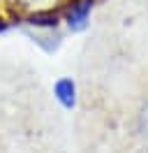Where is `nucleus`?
Here are the masks:
<instances>
[{
	"instance_id": "nucleus-2",
	"label": "nucleus",
	"mask_w": 148,
	"mask_h": 153,
	"mask_svg": "<svg viewBox=\"0 0 148 153\" xmlns=\"http://www.w3.org/2000/svg\"><path fill=\"white\" fill-rule=\"evenodd\" d=\"M56 95H58V100H60L65 107H72L74 105V84L70 79L58 81V84H56Z\"/></svg>"
},
{
	"instance_id": "nucleus-4",
	"label": "nucleus",
	"mask_w": 148,
	"mask_h": 153,
	"mask_svg": "<svg viewBox=\"0 0 148 153\" xmlns=\"http://www.w3.org/2000/svg\"><path fill=\"white\" fill-rule=\"evenodd\" d=\"M21 5H28V7H39V5H46L49 0H18Z\"/></svg>"
},
{
	"instance_id": "nucleus-1",
	"label": "nucleus",
	"mask_w": 148,
	"mask_h": 153,
	"mask_svg": "<svg viewBox=\"0 0 148 153\" xmlns=\"http://www.w3.org/2000/svg\"><path fill=\"white\" fill-rule=\"evenodd\" d=\"M88 14H90V0H76L72 2V10H70V26L74 30H81L86 26V21H88Z\"/></svg>"
},
{
	"instance_id": "nucleus-5",
	"label": "nucleus",
	"mask_w": 148,
	"mask_h": 153,
	"mask_svg": "<svg viewBox=\"0 0 148 153\" xmlns=\"http://www.w3.org/2000/svg\"><path fill=\"white\" fill-rule=\"evenodd\" d=\"M141 153H148V149H144V151H141Z\"/></svg>"
},
{
	"instance_id": "nucleus-3",
	"label": "nucleus",
	"mask_w": 148,
	"mask_h": 153,
	"mask_svg": "<svg viewBox=\"0 0 148 153\" xmlns=\"http://www.w3.org/2000/svg\"><path fill=\"white\" fill-rule=\"evenodd\" d=\"M139 132L148 139V105L144 107V109H141V114H139Z\"/></svg>"
}]
</instances>
